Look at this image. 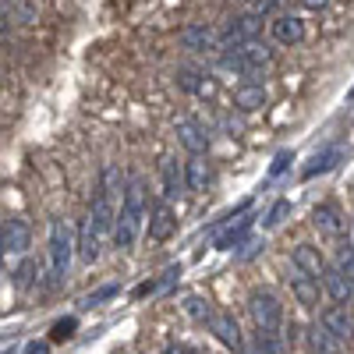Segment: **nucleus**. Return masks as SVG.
Masks as SVG:
<instances>
[{"label": "nucleus", "mask_w": 354, "mask_h": 354, "mask_svg": "<svg viewBox=\"0 0 354 354\" xmlns=\"http://www.w3.org/2000/svg\"><path fill=\"white\" fill-rule=\"evenodd\" d=\"M145 198H149V192H145V181L142 177H128L124 181V192H121V209H117V223H113V245L128 252L135 248L138 241V227H142V216H145Z\"/></svg>", "instance_id": "1"}, {"label": "nucleus", "mask_w": 354, "mask_h": 354, "mask_svg": "<svg viewBox=\"0 0 354 354\" xmlns=\"http://www.w3.org/2000/svg\"><path fill=\"white\" fill-rule=\"evenodd\" d=\"M75 234L64 220H50V234H46V259H50V283H61L71 273L75 262Z\"/></svg>", "instance_id": "2"}, {"label": "nucleus", "mask_w": 354, "mask_h": 354, "mask_svg": "<svg viewBox=\"0 0 354 354\" xmlns=\"http://www.w3.org/2000/svg\"><path fill=\"white\" fill-rule=\"evenodd\" d=\"M248 312H252L255 330H266V333L283 330V305L273 290H255L248 298Z\"/></svg>", "instance_id": "3"}, {"label": "nucleus", "mask_w": 354, "mask_h": 354, "mask_svg": "<svg viewBox=\"0 0 354 354\" xmlns=\"http://www.w3.org/2000/svg\"><path fill=\"white\" fill-rule=\"evenodd\" d=\"M259 28H262V15H241V18H230L227 28L220 32V46L223 50H234V46H245L259 36Z\"/></svg>", "instance_id": "4"}, {"label": "nucleus", "mask_w": 354, "mask_h": 354, "mask_svg": "<svg viewBox=\"0 0 354 354\" xmlns=\"http://www.w3.org/2000/svg\"><path fill=\"white\" fill-rule=\"evenodd\" d=\"M270 36H273V43H280V46H298V43H305L308 28H305V21H301L298 15H277V18L270 21Z\"/></svg>", "instance_id": "5"}, {"label": "nucleus", "mask_w": 354, "mask_h": 354, "mask_svg": "<svg viewBox=\"0 0 354 354\" xmlns=\"http://www.w3.org/2000/svg\"><path fill=\"white\" fill-rule=\"evenodd\" d=\"M28 245H32V230H28L25 220H4V227H0V248H4V255H25Z\"/></svg>", "instance_id": "6"}, {"label": "nucleus", "mask_w": 354, "mask_h": 354, "mask_svg": "<svg viewBox=\"0 0 354 354\" xmlns=\"http://www.w3.org/2000/svg\"><path fill=\"white\" fill-rule=\"evenodd\" d=\"M287 283H290L294 301H298L301 308H315V305H319V298H322V283H319L315 277H308V273H301V270H294V266H290Z\"/></svg>", "instance_id": "7"}, {"label": "nucleus", "mask_w": 354, "mask_h": 354, "mask_svg": "<svg viewBox=\"0 0 354 354\" xmlns=\"http://www.w3.org/2000/svg\"><path fill=\"white\" fill-rule=\"evenodd\" d=\"M174 227H177V216L170 209V202H160L153 209V216H149V227H145V241H149V245H163L174 234Z\"/></svg>", "instance_id": "8"}, {"label": "nucleus", "mask_w": 354, "mask_h": 354, "mask_svg": "<svg viewBox=\"0 0 354 354\" xmlns=\"http://www.w3.org/2000/svg\"><path fill=\"white\" fill-rule=\"evenodd\" d=\"M209 333L223 344V347H230V351H238L241 347V326H238V319H234L230 312H213L209 315Z\"/></svg>", "instance_id": "9"}, {"label": "nucleus", "mask_w": 354, "mask_h": 354, "mask_svg": "<svg viewBox=\"0 0 354 354\" xmlns=\"http://www.w3.org/2000/svg\"><path fill=\"white\" fill-rule=\"evenodd\" d=\"M319 283H322V290H326L337 305L354 301V287H351V280L340 273V266H337V262H326V270H322V280H319Z\"/></svg>", "instance_id": "10"}, {"label": "nucleus", "mask_w": 354, "mask_h": 354, "mask_svg": "<svg viewBox=\"0 0 354 354\" xmlns=\"http://www.w3.org/2000/svg\"><path fill=\"white\" fill-rule=\"evenodd\" d=\"M290 266H294V270H301V273H308V277H315V280H322V270H326V259H322L319 245L301 241L298 248H294V255H290Z\"/></svg>", "instance_id": "11"}, {"label": "nucleus", "mask_w": 354, "mask_h": 354, "mask_svg": "<svg viewBox=\"0 0 354 354\" xmlns=\"http://www.w3.org/2000/svg\"><path fill=\"white\" fill-rule=\"evenodd\" d=\"M322 326H326L344 347L347 344H354V315L344 308V305H333V308H326L322 312Z\"/></svg>", "instance_id": "12"}, {"label": "nucleus", "mask_w": 354, "mask_h": 354, "mask_svg": "<svg viewBox=\"0 0 354 354\" xmlns=\"http://www.w3.org/2000/svg\"><path fill=\"white\" fill-rule=\"evenodd\" d=\"M305 344H308L312 354H340V351H344V344H340L326 326H322V319H319V322H308V326H305Z\"/></svg>", "instance_id": "13"}, {"label": "nucleus", "mask_w": 354, "mask_h": 354, "mask_svg": "<svg viewBox=\"0 0 354 354\" xmlns=\"http://www.w3.org/2000/svg\"><path fill=\"white\" fill-rule=\"evenodd\" d=\"M177 138H181V145L192 153V156H202L205 153V145H209V131H205L198 121H177Z\"/></svg>", "instance_id": "14"}, {"label": "nucleus", "mask_w": 354, "mask_h": 354, "mask_svg": "<svg viewBox=\"0 0 354 354\" xmlns=\"http://www.w3.org/2000/svg\"><path fill=\"white\" fill-rule=\"evenodd\" d=\"M160 185H163V198H167V202L181 195V192L188 188V185H185V163L170 156V160L163 163V170H160Z\"/></svg>", "instance_id": "15"}, {"label": "nucleus", "mask_w": 354, "mask_h": 354, "mask_svg": "<svg viewBox=\"0 0 354 354\" xmlns=\"http://www.w3.org/2000/svg\"><path fill=\"white\" fill-rule=\"evenodd\" d=\"M181 43H185L188 50H216V46H220V32H213L209 25L195 21V25L181 28Z\"/></svg>", "instance_id": "16"}, {"label": "nucleus", "mask_w": 354, "mask_h": 354, "mask_svg": "<svg viewBox=\"0 0 354 354\" xmlns=\"http://www.w3.org/2000/svg\"><path fill=\"white\" fill-rule=\"evenodd\" d=\"M312 223L322 238H344V216H340L337 205H319L312 213Z\"/></svg>", "instance_id": "17"}, {"label": "nucleus", "mask_w": 354, "mask_h": 354, "mask_svg": "<svg viewBox=\"0 0 354 354\" xmlns=\"http://www.w3.org/2000/svg\"><path fill=\"white\" fill-rule=\"evenodd\" d=\"M234 106L245 110V113L266 106V88H262L259 82H245V85H238V88H234Z\"/></svg>", "instance_id": "18"}, {"label": "nucleus", "mask_w": 354, "mask_h": 354, "mask_svg": "<svg viewBox=\"0 0 354 354\" xmlns=\"http://www.w3.org/2000/svg\"><path fill=\"white\" fill-rule=\"evenodd\" d=\"M185 185H188V192H205V185H209V163H205V156L185 160Z\"/></svg>", "instance_id": "19"}, {"label": "nucleus", "mask_w": 354, "mask_h": 354, "mask_svg": "<svg viewBox=\"0 0 354 354\" xmlns=\"http://www.w3.org/2000/svg\"><path fill=\"white\" fill-rule=\"evenodd\" d=\"M337 266H340V273L351 280V287H354V245L351 241H340V248H337Z\"/></svg>", "instance_id": "20"}, {"label": "nucleus", "mask_w": 354, "mask_h": 354, "mask_svg": "<svg viewBox=\"0 0 354 354\" xmlns=\"http://www.w3.org/2000/svg\"><path fill=\"white\" fill-rule=\"evenodd\" d=\"M177 82H181V88H188V93H209V82H205L198 71H177Z\"/></svg>", "instance_id": "21"}, {"label": "nucleus", "mask_w": 354, "mask_h": 354, "mask_svg": "<svg viewBox=\"0 0 354 354\" xmlns=\"http://www.w3.org/2000/svg\"><path fill=\"white\" fill-rule=\"evenodd\" d=\"M36 280H39V266H36L32 259H25V262H21V270H18V287H21V290H28Z\"/></svg>", "instance_id": "22"}, {"label": "nucleus", "mask_w": 354, "mask_h": 354, "mask_svg": "<svg viewBox=\"0 0 354 354\" xmlns=\"http://www.w3.org/2000/svg\"><path fill=\"white\" fill-rule=\"evenodd\" d=\"M185 308H188V315H192V319H198V322H209V315H213L209 301H202V298H188V301H185Z\"/></svg>", "instance_id": "23"}, {"label": "nucleus", "mask_w": 354, "mask_h": 354, "mask_svg": "<svg viewBox=\"0 0 354 354\" xmlns=\"http://www.w3.org/2000/svg\"><path fill=\"white\" fill-rule=\"evenodd\" d=\"M113 290H117V287H103V290H96V294H88V298H85V305H88V308H93V305H100V301H106V298H113Z\"/></svg>", "instance_id": "24"}, {"label": "nucleus", "mask_w": 354, "mask_h": 354, "mask_svg": "<svg viewBox=\"0 0 354 354\" xmlns=\"http://www.w3.org/2000/svg\"><path fill=\"white\" fill-rule=\"evenodd\" d=\"M238 354H266V351L259 347V340H255V337H248V340H241V347H238Z\"/></svg>", "instance_id": "25"}, {"label": "nucleus", "mask_w": 354, "mask_h": 354, "mask_svg": "<svg viewBox=\"0 0 354 354\" xmlns=\"http://www.w3.org/2000/svg\"><path fill=\"white\" fill-rule=\"evenodd\" d=\"M71 326H75L71 319H68V322H57V326H53V337H57V340H61V337H68V330H71Z\"/></svg>", "instance_id": "26"}, {"label": "nucleus", "mask_w": 354, "mask_h": 354, "mask_svg": "<svg viewBox=\"0 0 354 354\" xmlns=\"http://www.w3.org/2000/svg\"><path fill=\"white\" fill-rule=\"evenodd\" d=\"M283 213H287V202H280L277 209L270 213V220H266V223H270V227H273V223H280V216H283Z\"/></svg>", "instance_id": "27"}, {"label": "nucleus", "mask_w": 354, "mask_h": 354, "mask_svg": "<svg viewBox=\"0 0 354 354\" xmlns=\"http://www.w3.org/2000/svg\"><path fill=\"white\" fill-rule=\"evenodd\" d=\"M298 4H301V8H308V11H319V8H326L330 0H298Z\"/></svg>", "instance_id": "28"}, {"label": "nucleus", "mask_w": 354, "mask_h": 354, "mask_svg": "<svg viewBox=\"0 0 354 354\" xmlns=\"http://www.w3.org/2000/svg\"><path fill=\"white\" fill-rule=\"evenodd\" d=\"M25 354H46V344H28Z\"/></svg>", "instance_id": "29"}, {"label": "nucleus", "mask_w": 354, "mask_h": 354, "mask_svg": "<svg viewBox=\"0 0 354 354\" xmlns=\"http://www.w3.org/2000/svg\"><path fill=\"white\" fill-rule=\"evenodd\" d=\"M351 245H354V223H351Z\"/></svg>", "instance_id": "30"}, {"label": "nucleus", "mask_w": 354, "mask_h": 354, "mask_svg": "<svg viewBox=\"0 0 354 354\" xmlns=\"http://www.w3.org/2000/svg\"><path fill=\"white\" fill-rule=\"evenodd\" d=\"M0 266H4V248H0Z\"/></svg>", "instance_id": "31"}, {"label": "nucleus", "mask_w": 354, "mask_h": 354, "mask_svg": "<svg viewBox=\"0 0 354 354\" xmlns=\"http://www.w3.org/2000/svg\"><path fill=\"white\" fill-rule=\"evenodd\" d=\"M0 21H4V15H0Z\"/></svg>", "instance_id": "32"}]
</instances>
